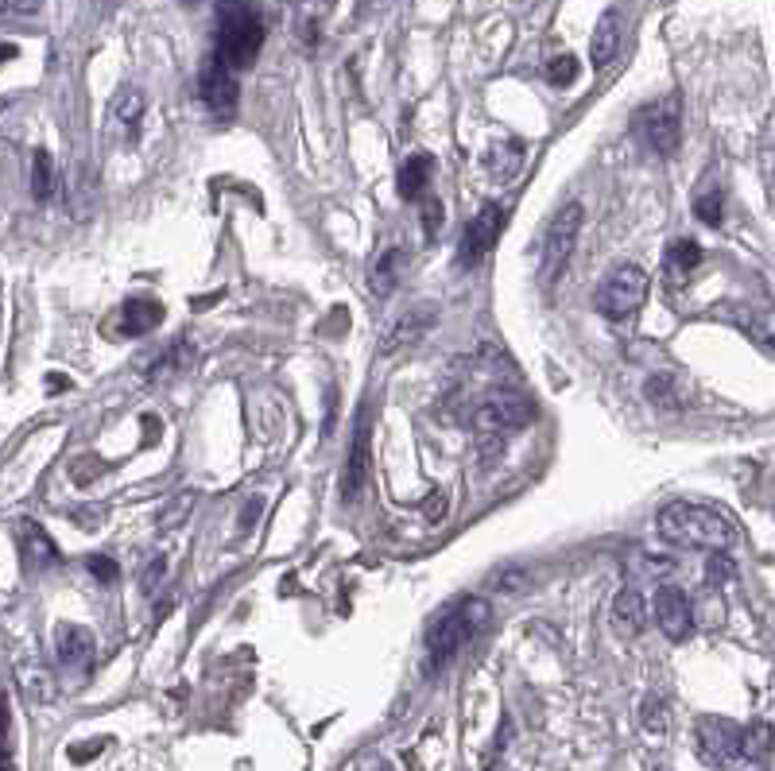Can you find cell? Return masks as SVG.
<instances>
[{
  "mask_svg": "<svg viewBox=\"0 0 775 771\" xmlns=\"http://www.w3.org/2000/svg\"><path fill=\"white\" fill-rule=\"evenodd\" d=\"M659 535L664 542L679 547V551H709L721 554L737 542V527L725 512L709 509V504L674 501L659 512Z\"/></svg>",
  "mask_w": 775,
  "mask_h": 771,
  "instance_id": "cell-1",
  "label": "cell"
},
{
  "mask_svg": "<svg viewBox=\"0 0 775 771\" xmlns=\"http://www.w3.org/2000/svg\"><path fill=\"white\" fill-rule=\"evenodd\" d=\"M265 47V20L248 0H218V32H213V51L225 67L248 70L260 59Z\"/></svg>",
  "mask_w": 775,
  "mask_h": 771,
  "instance_id": "cell-2",
  "label": "cell"
},
{
  "mask_svg": "<svg viewBox=\"0 0 775 771\" xmlns=\"http://www.w3.org/2000/svg\"><path fill=\"white\" fill-rule=\"evenodd\" d=\"M485 617H489L485 601H473V597L450 605V609L431 624V632H426V670H443L446 663L469 644V636L485 624Z\"/></svg>",
  "mask_w": 775,
  "mask_h": 771,
  "instance_id": "cell-3",
  "label": "cell"
},
{
  "mask_svg": "<svg viewBox=\"0 0 775 771\" xmlns=\"http://www.w3.org/2000/svg\"><path fill=\"white\" fill-rule=\"evenodd\" d=\"M644 303H648V271L636 268V264H621L597 283L594 306L609 323H624V318L644 311Z\"/></svg>",
  "mask_w": 775,
  "mask_h": 771,
  "instance_id": "cell-4",
  "label": "cell"
},
{
  "mask_svg": "<svg viewBox=\"0 0 775 771\" xmlns=\"http://www.w3.org/2000/svg\"><path fill=\"white\" fill-rule=\"evenodd\" d=\"M744 725H733L725 717H698L694 725V752L706 768H737L744 763L741 756Z\"/></svg>",
  "mask_w": 775,
  "mask_h": 771,
  "instance_id": "cell-5",
  "label": "cell"
},
{
  "mask_svg": "<svg viewBox=\"0 0 775 771\" xmlns=\"http://www.w3.org/2000/svg\"><path fill=\"white\" fill-rule=\"evenodd\" d=\"M582 221H586V210H582V202H566L563 210L554 213L551 230H547L543 264H539V280H543V283H554L559 276H563L566 260H571L574 245H578Z\"/></svg>",
  "mask_w": 775,
  "mask_h": 771,
  "instance_id": "cell-6",
  "label": "cell"
},
{
  "mask_svg": "<svg viewBox=\"0 0 775 771\" xmlns=\"http://www.w3.org/2000/svg\"><path fill=\"white\" fill-rule=\"evenodd\" d=\"M636 128H639V136H644V144H648L651 152L671 155L674 148H679V140H682V102H679V94H667V97H659V102L644 105V109L636 113Z\"/></svg>",
  "mask_w": 775,
  "mask_h": 771,
  "instance_id": "cell-7",
  "label": "cell"
},
{
  "mask_svg": "<svg viewBox=\"0 0 775 771\" xmlns=\"http://www.w3.org/2000/svg\"><path fill=\"white\" fill-rule=\"evenodd\" d=\"M198 97H202V105L213 113V120H233L237 102H240L237 70L225 67L218 55H206L202 70H198Z\"/></svg>",
  "mask_w": 775,
  "mask_h": 771,
  "instance_id": "cell-8",
  "label": "cell"
},
{
  "mask_svg": "<svg viewBox=\"0 0 775 771\" xmlns=\"http://www.w3.org/2000/svg\"><path fill=\"white\" fill-rule=\"evenodd\" d=\"M531 419H536V404L528 396H520V392H493V396L473 407V427L481 434L516 431V427L531 423Z\"/></svg>",
  "mask_w": 775,
  "mask_h": 771,
  "instance_id": "cell-9",
  "label": "cell"
},
{
  "mask_svg": "<svg viewBox=\"0 0 775 771\" xmlns=\"http://www.w3.org/2000/svg\"><path fill=\"white\" fill-rule=\"evenodd\" d=\"M504 218H508V210H504L501 202H489L478 210V218L469 221L466 230H461V241H458V268H478L481 260H485L489 253H493L496 237H501L504 230Z\"/></svg>",
  "mask_w": 775,
  "mask_h": 771,
  "instance_id": "cell-10",
  "label": "cell"
},
{
  "mask_svg": "<svg viewBox=\"0 0 775 771\" xmlns=\"http://www.w3.org/2000/svg\"><path fill=\"white\" fill-rule=\"evenodd\" d=\"M651 612H656V624L664 628L667 640H686L694 632V605L679 585H659L651 597Z\"/></svg>",
  "mask_w": 775,
  "mask_h": 771,
  "instance_id": "cell-11",
  "label": "cell"
},
{
  "mask_svg": "<svg viewBox=\"0 0 775 771\" xmlns=\"http://www.w3.org/2000/svg\"><path fill=\"white\" fill-rule=\"evenodd\" d=\"M438 323V311L435 306H415V311H408L400 318V323L392 326V334L384 338V353H396V349H411L419 346V341L426 338V334L435 330Z\"/></svg>",
  "mask_w": 775,
  "mask_h": 771,
  "instance_id": "cell-12",
  "label": "cell"
},
{
  "mask_svg": "<svg viewBox=\"0 0 775 771\" xmlns=\"http://www.w3.org/2000/svg\"><path fill=\"white\" fill-rule=\"evenodd\" d=\"M160 323H163L160 299H128V303L120 306L117 334L120 338H144V334H152Z\"/></svg>",
  "mask_w": 775,
  "mask_h": 771,
  "instance_id": "cell-13",
  "label": "cell"
},
{
  "mask_svg": "<svg viewBox=\"0 0 775 771\" xmlns=\"http://www.w3.org/2000/svg\"><path fill=\"white\" fill-rule=\"evenodd\" d=\"M55 655L59 663L67 667H90L94 663V636H90V628L82 624H59L55 628Z\"/></svg>",
  "mask_w": 775,
  "mask_h": 771,
  "instance_id": "cell-14",
  "label": "cell"
},
{
  "mask_svg": "<svg viewBox=\"0 0 775 771\" xmlns=\"http://www.w3.org/2000/svg\"><path fill=\"white\" fill-rule=\"evenodd\" d=\"M16 542H20V559H24V566H32V570L51 566V562L59 559V542L43 531L39 524H32V519H24V524H20Z\"/></svg>",
  "mask_w": 775,
  "mask_h": 771,
  "instance_id": "cell-15",
  "label": "cell"
},
{
  "mask_svg": "<svg viewBox=\"0 0 775 771\" xmlns=\"http://www.w3.org/2000/svg\"><path fill=\"white\" fill-rule=\"evenodd\" d=\"M431 175H435V155L415 152L400 163V175H396V190H400L403 202H419L431 187Z\"/></svg>",
  "mask_w": 775,
  "mask_h": 771,
  "instance_id": "cell-16",
  "label": "cell"
},
{
  "mask_svg": "<svg viewBox=\"0 0 775 771\" xmlns=\"http://www.w3.org/2000/svg\"><path fill=\"white\" fill-rule=\"evenodd\" d=\"M621 32H624V20L621 12L609 9L606 16L597 20L594 27V39H589V62H594L597 70L609 67V62L617 59V51H621Z\"/></svg>",
  "mask_w": 775,
  "mask_h": 771,
  "instance_id": "cell-17",
  "label": "cell"
},
{
  "mask_svg": "<svg viewBox=\"0 0 775 771\" xmlns=\"http://www.w3.org/2000/svg\"><path fill=\"white\" fill-rule=\"evenodd\" d=\"M365 474H368V434H365V416H361L357 431H353V449H350V462H345V477H341V497H345V501H357V492L365 489Z\"/></svg>",
  "mask_w": 775,
  "mask_h": 771,
  "instance_id": "cell-18",
  "label": "cell"
},
{
  "mask_svg": "<svg viewBox=\"0 0 775 771\" xmlns=\"http://www.w3.org/2000/svg\"><path fill=\"white\" fill-rule=\"evenodd\" d=\"M733 323L749 334L752 346H760L764 353H775V311H767V306H737Z\"/></svg>",
  "mask_w": 775,
  "mask_h": 771,
  "instance_id": "cell-19",
  "label": "cell"
},
{
  "mask_svg": "<svg viewBox=\"0 0 775 771\" xmlns=\"http://www.w3.org/2000/svg\"><path fill=\"white\" fill-rule=\"evenodd\" d=\"M144 94H140L137 85H125V90H117V97L109 102V120L117 132L125 136H137L140 132V120H144Z\"/></svg>",
  "mask_w": 775,
  "mask_h": 771,
  "instance_id": "cell-20",
  "label": "cell"
},
{
  "mask_svg": "<svg viewBox=\"0 0 775 771\" xmlns=\"http://www.w3.org/2000/svg\"><path fill=\"white\" fill-rule=\"evenodd\" d=\"M613 624H617V632H621V636H639V628L648 624V605H644V594H636V589H624V594H617Z\"/></svg>",
  "mask_w": 775,
  "mask_h": 771,
  "instance_id": "cell-21",
  "label": "cell"
},
{
  "mask_svg": "<svg viewBox=\"0 0 775 771\" xmlns=\"http://www.w3.org/2000/svg\"><path fill=\"white\" fill-rule=\"evenodd\" d=\"M400 271H403V245H384L373 260V271H368L376 295H388L400 283Z\"/></svg>",
  "mask_w": 775,
  "mask_h": 771,
  "instance_id": "cell-22",
  "label": "cell"
},
{
  "mask_svg": "<svg viewBox=\"0 0 775 771\" xmlns=\"http://www.w3.org/2000/svg\"><path fill=\"white\" fill-rule=\"evenodd\" d=\"M27 187H32L35 202H47V198L55 195V187H59V171H55V160H51V152H47V148H35Z\"/></svg>",
  "mask_w": 775,
  "mask_h": 771,
  "instance_id": "cell-23",
  "label": "cell"
},
{
  "mask_svg": "<svg viewBox=\"0 0 775 771\" xmlns=\"http://www.w3.org/2000/svg\"><path fill=\"white\" fill-rule=\"evenodd\" d=\"M702 260H706V256H702V245L698 241H674L671 248H667V276H671V280H679V283H686V276H691L694 268H702Z\"/></svg>",
  "mask_w": 775,
  "mask_h": 771,
  "instance_id": "cell-24",
  "label": "cell"
},
{
  "mask_svg": "<svg viewBox=\"0 0 775 771\" xmlns=\"http://www.w3.org/2000/svg\"><path fill=\"white\" fill-rule=\"evenodd\" d=\"M775 748V729L767 725V721H752V725H744V737H741V756L744 763H760L767 760Z\"/></svg>",
  "mask_w": 775,
  "mask_h": 771,
  "instance_id": "cell-25",
  "label": "cell"
},
{
  "mask_svg": "<svg viewBox=\"0 0 775 771\" xmlns=\"http://www.w3.org/2000/svg\"><path fill=\"white\" fill-rule=\"evenodd\" d=\"M520 163H524V144L520 140H504V144H496L493 152H489L485 167L493 171L496 178H512L520 171Z\"/></svg>",
  "mask_w": 775,
  "mask_h": 771,
  "instance_id": "cell-26",
  "label": "cell"
},
{
  "mask_svg": "<svg viewBox=\"0 0 775 771\" xmlns=\"http://www.w3.org/2000/svg\"><path fill=\"white\" fill-rule=\"evenodd\" d=\"M694 213H698V221H706V225H721V218H725L721 190L698 187V195H694Z\"/></svg>",
  "mask_w": 775,
  "mask_h": 771,
  "instance_id": "cell-27",
  "label": "cell"
},
{
  "mask_svg": "<svg viewBox=\"0 0 775 771\" xmlns=\"http://www.w3.org/2000/svg\"><path fill=\"white\" fill-rule=\"evenodd\" d=\"M547 78H551V85H571L574 78H578V59H574V55L551 59L547 62Z\"/></svg>",
  "mask_w": 775,
  "mask_h": 771,
  "instance_id": "cell-28",
  "label": "cell"
},
{
  "mask_svg": "<svg viewBox=\"0 0 775 771\" xmlns=\"http://www.w3.org/2000/svg\"><path fill=\"white\" fill-rule=\"evenodd\" d=\"M679 381L674 376H656V381H648V399H656L659 407H679Z\"/></svg>",
  "mask_w": 775,
  "mask_h": 771,
  "instance_id": "cell-29",
  "label": "cell"
},
{
  "mask_svg": "<svg viewBox=\"0 0 775 771\" xmlns=\"http://www.w3.org/2000/svg\"><path fill=\"white\" fill-rule=\"evenodd\" d=\"M43 0H4V16L9 20H27V16H39Z\"/></svg>",
  "mask_w": 775,
  "mask_h": 771,
  "instance_id": "cell-30",
  "label": "cell"
},
{
  "mask_svg": "<svg viewBox=\"0 0 775 771\" xmlns=\"http://www.w3.org/2000/svg\"><path fill=\"white\" fill-rule=\"evenodd\" d=\"M423 230L426 237H435V233L443 230V202H438V198H431V202L423 206Z\"/></svg>",
  "mask_w": 775,
  "mask_h": 771,
  "instance_id": "cell-31",
  "label": "cell"
},
{
  "mask_svg": "<svg viewBox=\"0 0 775 771\" xmlns=\"http://www.w3.org/2000/svg\"><path fill=\"white\" fill-rule=\"evenodd\" d=\"M85 570H90V574H94L97 582H113V577H117V566H113V562L105 559V554H94V559H85Z\"/></svg>",
  "mask_w": 775,
  "mask_h": 771,
  "instance_id": "cell-32",
  "label": "cell"
},
{
  "mask_svg": "<svg viewBox=\"0 0 775 771\" xmlns=\"http://www.w3.org/2000/svg\"><path fill=\"white\" fill-rule=\"evenodd\" d=\"M664 725H667V717H664V705L651 698V702H644V729H651V733H664Z\"/></svg>",
  "mask_w": 775,
  "mask_h": 771,
  "instance_id": "cell-33",
  "label": "cell"
},
{
  "mask_svg": "<svg viewBox=\"0 0 775 771\" xmlns=\"http://www.w3.org/2000/svg\"><path fill=\"white\" fill-rule=\"evenodd\" d=\"M102 748H105V740H94V745H74V748H70V760L82 763L85 756H97V752H102Z\"/></svg>",
  "mask_w": 775,
  "mask_h": 771,
  "instance_id": "cell-34",
  "label": "cell"
},
{
  "mask_svg": "<svg viewBox=\"0 0 775 771\" xmlns=\"http://www.w3.org/2000/svg\"><path fill=\"white\" fill-rule=\"evenodd\" d=\"M160 577H163V559H155V566H148L144 574H140V585H144V589H155Z\"/></svg>",
  "mask_w": 775,
  "mask_h": 771,
  "instance_id": "cell-35",
  "label": "cell"
},
{
  "mask_svg": "<svg viewBox=\"0 0 775 771\" xmlns=\"http://www.w3.org/2000/svg\"><path fill=\"white\" fill-rule=\"evenodd\" d=\"M4 771H12V763H4Z\"/></svg>",
  "mask_w": 775,
  "mask_h": 771,
  "instance_id": "cell-36",
  "label": "cell"
}]
</instances>
